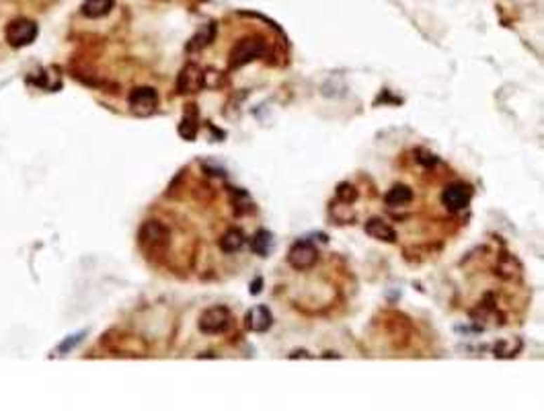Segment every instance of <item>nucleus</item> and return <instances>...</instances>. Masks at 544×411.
I'll list each match as a JSON object with an SVG mask.
<instances>
[{
	"instance_id": "obj_1",
	"label": "nucleus",
	"mask_w": 544,
	"mask_h": 411,
	"mask_svg": "<svg viewBox=\"0 0 544 411\" xmlns=\"http://www.w3.org/2000/svg\"><path fill=\"white\" fill-rule=\"evenodd\" d=\"M138 241H140V247L146 253H150V255L163 253L164 249L168 247V243H171V230L161 220H146L140 226Z\"/></svg>"
},
{
	"instance_id": "obj_2",
	"label": "nucleus",
	"mask_w": 544,
	"mask_h": 411,
	"mask_svg": "<svg viewBox=\"0 0 544 411\" xmlns=\"http://www.w3.org/2000/svg\"><path fill=\"white\" fill-rule=\"evenodd\" d=\"M265 50H267V46L259 35H248V37L239 39L230 50V68L232 70L243 68L246 64L259 60L261 56L265 54Z\"/></svg>"
},
{
	"instance_id": "obj_3",
	"label": "nucleus",
	"mask_w": 544,
	"mask_h": 411,
	"mask_svg": "<svg viewBox=\"0 0 544 411\" xmlns=\"http://www.w3.org/2000/svg\"><path fill=\"white\" fill-rule=\"evenodd\" d=\"M37 31L39 29H37L35 21L25 19V17H17V19L8 21V25L4 27V39L11 48L21 50V48H27L35 41Z\"/></svg>"
},
{
	"instance_id": "obj_4",
	"label": "nucleus",
	"mask_w": 544,
	"mask_h": 411,
	"mask_svg": "<svg viewBox=\"0 0 544 411\" xmlns=\"http://www.w3.org/2000/svg\"><path fill=\"white\" fill-rule=\"evenodd\" d=\"M230 325H232V315H230V311H228L226 306L206 308V311L199 315V321H197L199 331H204V333H208V335L224 333Z\"/></svg>"
},
{
	"instance_id": "obj_5",
	"label": "nucleus",
	"mask_w": 544,
	"mask_h": 411,
	"mask_svg": "<svg viewBox=\"0 0 544 411\" xmlns=\"http://www.w3.org/2000/svg\"><path fill=\"white\" fill-rule=\"evenodd\" d=\"M317 261H319V251L308 241H298L288 251V263L298 272H306V270L314 268Z\"/></svg>"
},
{
	"instance_id": "obj_6",
	"label": "nucleus",
	"mask_w": 544,
	"mask_h": 411,
	"mask_svg": "<svg viewBox=\"0 0 544 411\" xmlns=\"http://www.w3.org/2000/svg\"><path fill=\"white\" fill-rule=\"evenodd\" d=\"M128 103L136 115H150L159 107V93L152 86H136L130 93Z\"/></svg>"
},
{
	"instance_id": "obj_7",
	"label": "nucleus",
	"mask_w": 544,
	"mask_h": 411,
	"mask_svg": "<svg viewBox=\"0 0 544 411\" xmlns=\"http://www.w3.org/2000/svg\"><path fill=\"white\" fill-rule=\"evenodd\" d=\"M204 89V70L197 64H187L181 68L177 77V93L179 95H191Z\"/></svg>"
},
{
	"instance_id": "obj_8",
	"label": "nucleus",
	"mask_w": 544,
	"mask_h": 411,
	"mask_svg": "<svg viewBox=\"0 0 544 411\" xmlns=\"http://www.w3.org/2000/svg\"><path fill=\"white\" fill-rule=\"evenodd\" d=\"M470 188L466 183H450L444 192H442V204L452 210V212H460L468 204H470Z\"/></svg>"
},
{
	"instance_id": "obj_9",
	"label": "nucleus",
	"mask_w": 544,
	"mask_h": 411,
	"mask_svg": "<svg viewBox=\"0 0 544 411\" xmlns=\"http://www.w3.org/2000/svg\"><path fill=\"white\" fill-rule=\"evenodd\" d=\"M245 321H246V327H248V331H255V333H265L267 329L272 327V323H273L272 311H270L265 304H257V306H253V308L246 313Z\"/></svg>"
},
{
	"instance_id": "obj_10",
	"label": "nucleus",
	"mask_w": 544,
	"mask_h": 411,
	"mask_svg": "<svg viewBox=\"0 0 544 411\" xmlns=\"http://www.w3.org/2000/svg\"><path fill=\"white\" fill-rule=\"evenodd\" d=\"M364 228L376 241H382V243H394L397 241V230L382 218H370Z\"/></svg>"
},
{
	"instance_id": "obj_11",
	"label": "nucleus",
	"mask_w": 544,
	"mask_h": 411,
	"mask_svg": "<svg viewBox=\"0 0 544 411\" xmlns=\"http://www.w3.org/2000/svg\"><path fill=\"white\" fill-rule=\"evenodd\" d=\"M115 8V0H84L81 13L86 19H103Z\"/></svg>"
},
{
	"instance_id": "obj_12",
	"label": "nucleus",
	"mask_w": 544,
	"mask_h": 411,
	"mask_svg": "<svg viewBox=\"0 0 544 411\" xmlns=\"http://www.w3.org/2000/svg\"><path fill=\"white\" fill-rule=\"evenodd\" d=\"M384 202L390 206V208H401V206H407L413 202V190L405 185V183H397L392 185L386 195H384Z\"/></svg>"
},
{
	"instance_id": "obj_13",
	"label": "nucleus",
	"mask_w": 544,
	"mask_h": 411,
	"mask_svg": "<svg viewBox=\"0 0 544 411\" xmlns=\"http://www.w3.org/2000/svg\"><path fill=\"white\" fill-rule=\"evenodd\" d=\"M243 245H245V235L239 228H230L220 237V249L224 253H237Z\"/></svg>"
},
{
	"instance_id": "obj_14",
	"label": "nucleus",
	"mask_w": 544,
	"mask_h": 411,
	"mask_svg": "<svg viewBox=\"0 0 544 411\" xmlns=\"http://www.w3.org/2000/svg\"><path fill=\"white\" fill-rule=\"evenodd\" d=\"M179 134L185 140H193L197 136V111L195 105H190V110H185V115L179 124Z\"/></svg>"
},
{
	"instance_id": "obj_15",
	"label": "nucleus",
	"mask_w": 544,
	"mask_h": 411,
	"mask_svg": "<svg viewBox=\"0 0 544 411\" xmlns=\"http://www.w3.org/2000/svg\"><path fill=\"white\" fill-rule=\"evenodd\" d=\"M273 243V237L270 230H265V228H261V230H257L255 233V237H253V243H251V249H253V253H257L259 257H265L267 253H270V249H272Z\"/></svg>"
},
{
	"instance_id": "obj_16",
	"label": "nucleus",
	"mask_w": 544,
	"mask_h": 411,
	"mask_svg": "<svg viewBox=\"0 0 544 411\" xmlns=\"http://www.w3.org/2000/svg\"><path fill=\"white\" fill-rule=\"evenodd\" d=\"M214 33H216L214 25H206V29H201V31L191 39L190 50H201V48H206V46L214 39Z\"/></svg>"
},
{
	"instance_id": "obj_17",
	"label": "nucleus",
	"mask_w": 544,
	"mask_h": 411,
	"mask_svg": "<svg viewBox=\"0 0 544 411\" xmlns=\"http://www.w3.org/2000/svg\"><path fill=\"white\" fill-rule=\"evenodd\" d=\"M337 200L343 202V204H352L357 200V190H355L352 183H341L337 188Z\"/></svg>"
},
{
	"instance_id": "obj_18",
	"label": "nucleus",
	"mask_w": 544,
	"mask_h": 411,
	"mask_svg": "<svg viewBox=\"0 0 544 411\" xmlns=\"http://www.w3.org/2000/svg\"><path fill=\"white\" fill-rule=\"evenodd\" d=\"M261 284H263V280L257 278L255 284H251V294H259V292H261Z\"/></svg>"
}]
</instances>
